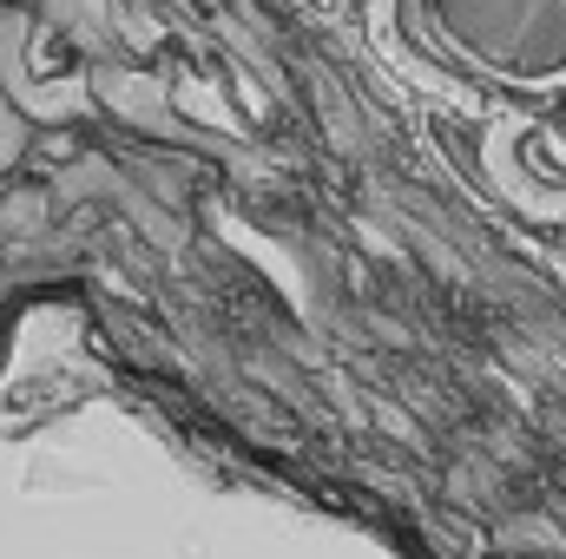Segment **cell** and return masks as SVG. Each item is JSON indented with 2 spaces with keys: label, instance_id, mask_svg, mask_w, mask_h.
<instances>
[{
  "label": "cell",
  "instance_id": "cell-1",
  "mask_svg": "<svg viewBox=\"0 0 566 559\" xmlns=\"http://www.w3.org/2000/svg\"><path fill=\"white\" fill-rule=\"evenodd\" d=\"M434 46L501 86L566 80V0H416Z\"/></svg>",
  "mask_w": 566,
  "mask_h": 559
}]
</instances>
